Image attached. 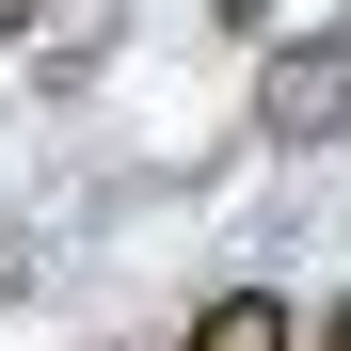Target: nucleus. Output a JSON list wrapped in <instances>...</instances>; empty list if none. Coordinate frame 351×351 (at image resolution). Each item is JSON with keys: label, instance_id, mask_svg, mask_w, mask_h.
<instances>
[{"label": "nucleus", "instance_id": "nucleus-1", "mask_svg": "<svg viewBox=\"0 0 351 351\" xmlns=\"http://www.w3.org/2000/svg\"><path fill=\"white\" fill-rule=\"evenodd\" d=\"M256 128H271V144H319V128H351V16H335V32H304V48L271 64Z\"/></svg>", "mask_w": 351, "mask_h": 351}, {"label": "nucleus", "instance_id": "nucleus-2", "mask_svg": "<svg viewBox=\"0 0 351 351\" xmlns=\"http://www.w3.org/2000/svg\"><path fill=\"white\" fill-rule=\"evenodd\" d=\"M287 335H304V319H287L271 287H223V304H192V335H176V351H287Z\"/></svg>", "mask_w": 351, "mask_h": 351}, {"label": "nucleus", "instance_id": "nucleus-3", "mask_svg": "<svg viewBox=\"0 0 351 351\" xmlns=\"http://www.w3.org/2000/svg\"><path fill=\"white\" fill-rule=\"evenodd\" d=\"M304 351H351V304H319V319H304Z\"/></svg>", "mask_w": 351, "mask_h": 351}, {"label": "nucleus", "instance_id": "nucleus-4", "mask_svg": "<svg viewBox=\"0 0 351 351\" xmlns=\"http://www.w3.org/2000/svg\"><path fill=\"white\" fill-rule=\"evenodd\" d=\"M208 16H223V32H271V0H208Z\"/></svg>", "mask_w": 351, "mask_h": 351}, {"label": "nucleus", "instance_id": "nucleus-5", "mask_svg": "<svg viewBox=\"0 0 351 351\" xmlns=\"http://www.w3.org/2000/svg\"><path fill=\"white\" fill-rule=\"evenodd\" d=\"M16 32H48V0H0V48H16Z\"/></svg>", "mask_w": 351, "mask_h": 351}]
</instances>
